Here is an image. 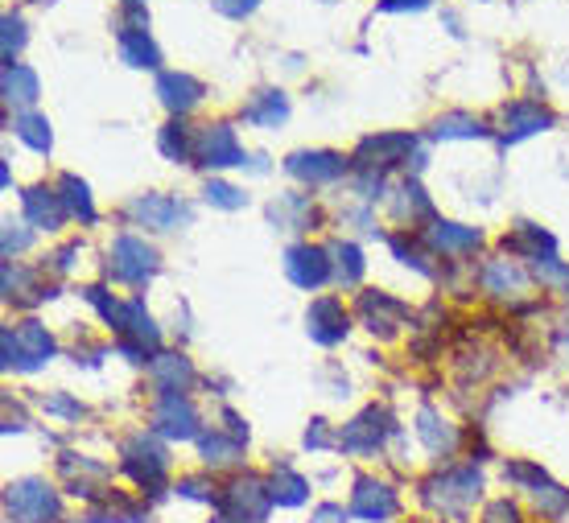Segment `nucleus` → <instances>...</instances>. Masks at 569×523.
<instances>
[{
	"label": "nucleus",
	"instance_id": "obj_1",
	"mask_svg": "<svg viewBox=\"0 0 569 523\" xmlns=\"http://www.w3.org/2000/svg\"><path fill=\"white\" fill-rule=\"evenodd\" d=\"M483 491V478L475 466H462V470H446L438 478H429L421 486V499L429 507H438L442 515H466V507H471Z\"/></svg>",
	"mask_w": 569,
	"mask_h": 523
},
{
	"label": "nucleus",
	"instance_id": "obj_2",
	"mask_svg": "<svg viewBox=\"0 0 569 523\" xmlns=\"http://www.w3.org/2000/svg\"><path fill=\"white\" fill-rule=\"evenodd\" d=\"M0 346H5V367H17V371H38L54 355V338L42 322H21L17 330H5Z\"/></svg>",
	"mask_w": 569,
	"mask_h": 523
},
{
	"label": "nucleus",
	"instance_id": "obj_3",
	"mask_svg": "<svg viewBox=\"0 0 569 523\" xmlns=\"http://www.w3.org/2000/svg\"><path fill=\"white\" fill-rule=\"evenodd\" d=\"M5 507L17 523H54L62 503H58V491H50V486L42 478H21V482H9L5 491Z\"/></svg>",
	"mask_w": 569,
	"mask_h": 523
},
{
	"label": "nucleus",
	"instance_id": "obj_4",
	"mask_svg": "<svg viewBox=\"0 0 569 523\" xmlns=\"http://www.w3.org/2000/svg\"><path fill=\"white\" fill-rule=\"evenodd\" d=\"M124 470L132 474L137 486H145V491H161L165 474H170V458H165V449L153 437L141 433V437L124 441Z\"/></svg>",
	"mask_w": 569,
	"mask_h": 523
},
{
	"label": "nucleus",
	"instance_id": "obj_5",
	"mask_svg": "<svg viewBox=\"0 0 569 523\" xmlns=\"http://www.w3.org/2000/svg\"><path fill=\"white\" fill-rule=\"evenodd\" d=\"M413 136L409 132H380V136H367V141H359V149H355V165L367 173V178H380L384 169H392V165H400V161H409V153H413Z\"/></svg>",
	"mask_w": 569,
	"mask_h": 523
},
{
	"label": "nucleus",
	"instance_id": "obj_6",
	"mask_svg": "<svg viewBox=\"0 0 569 523\" xmlns=\"http://www.w3.org/2000/svg\"><path fill=\"white\" fill-rule=\"evenodd\" d=\"M112 272L120 276V281H128V285H141V281H149V276L157 272V252L137 235H120L112 243Z\"/></svg>",
	"mask_w": 569,
	"mask_h": 523
},
{
	"label": "nucleus",
	"instance_id": "obj_7",
	"mask_svg": "<svg viewBox=\"0 0 569 523\" xmlns=\"http://www.w3.org/2000/svg\"><path fill=\"white\" fill-rule=\"evenodd\" d=\"M194 157L207 169H223V165H244V149L236 141V128L227 124H207L194 136Z\"/></svg>",
	"mask_w": 569,
	"mask_h": 523
},
{
	"label": "nucleus",
	"instance_id": "obj_8",
	"mask_svg": "<svg viewBox=\"0 0 569 523\" xmlns=\"http://www.w3.org/2000/svg\"><path fill=\"white\" fill-rule=\"evenodd\" d=\"M153 425L161 437L190 441V437H198V412L182 392H161V400L153 408Z\"/></svg>",
	"mask_w": 569,
	"mask_h": 523
},
{
	"label": "nucleus",
	"instance_id": "obj_9",
	"mask_svg": "<svg viewBox=\"0 0 569 523\" xmlns=\"http://www.w3.org/2000/svg\"><path fill=\"white\" fill-rule=\"evenodd\" d=\"M392 433V416L384 412V408H363L355 421L343 429V437H339V445L347 449V453H376L380 445H384V437Z\"/></svg>",
	"mask_w": 569,
	"mask_h": 523
},
{
	"label": "nucleus",
	"instance_id": "obj_10",
	"mask_svg": "<svg viewBox=\"0 0 569 523\" xmlns=\"http://www.w3.org/2000/svg\"><path fill=\"white\" fill-rule=\"evenodd\" d=\"M269 503H273V491H269V482H260V478H236L227 486V495H223V507L227 511H236L244 523H264V515H269Z\"/></svg>",
	"mask_w": 569,
	"mask_h": 523
},
{
	"label": "nucleus",
	"instance_id": "obj_11",
	"mask_svg": "<svg viewBox=\"0 0 569 523\" xmlns=\"http://www.w3.org/2000/svg\"><path fill=\"white\" fill-rule=\"evenodd\" d=\"M326 256H330L326 248H310V243H301V248H289V256H285L289 281H293L297 289H318V285H326L330 276H334V264H330Z\"/></svg>",
	"mask_w": 569,
	"mask_h": 523
},
{
	"label": "nucleus",
	"instance_id": "obj_12",
	"mask_svg": "<svg viewBox=\"0 0 569 523\" xmlns=\"http://www.w3.org/2000/svg\"><path fill=\"white\" fill-rule=\"evenodd\" d=\"M306 330H310L314 342L334 346V342H343V338H347L351 318H347V309L334 301V297H318V301L310 305V313H306Z\"/></svg>",
	"mask_w": 569,
	"mask_h": 523
},
{
	"label": "nucleus",
	"instance_id": "obj_13",
	"mask_svg": "<svg viewBox=\"0 0 569 523\" xmlns=\"http://www.w3.org/2000/svg\"><path fill=\"white\" fill-rule=\"evenodd\" d=\"M128 215L137 219V223H145V227H153V231H170V227H178L190 211H186L178 198H170V194H145V198H137V202H128Z\"/></svg>",
	"mask_w": 569,
	"mask_h": 523
},
{
	"label": "nucleus",
	"instance_id": "obj_14",
	"mask_svg": "<svg viewBox=\"0 0 569 523\" xmlns=\"http://www.w3.org/2000/svg\"><path fill=\"white\" fill-rule=\"evenodd\" d=\"M351 511L367 523H384L396 515V495H392V486L376 482V478H359L355 482V495H351Z\"/></svg>",
	"mask_w": 569,
	"mask_h": 523
},
{
	"label": "nucleus",
	"instance_id": "obj_15",
	"mask_svg": "<svg viewBox=\"0 0 569 523\" xmlns=\"http://www.w3.org/2000/svg\"><path fill=\"white\" fill-rule=\"evenodd\" d=\"M285 169L293 173V178H301V182H310V186H322V182H334V178H343V169H347V161L339 157V153H293L289 161H285Z\"/></svg>",
	"mask_w": 569,
	"mask_h": 523
},
{
	"label": "nucleus",
	"instance_id": "obj_16",
	"mask_svg": "<svg viewBox=\"0 0 569 523\" xmlns=\"http://www.w3.org/2000/svg\"><path fill=\"white\" fill-rule=\"evenodd\" d=\"M553 124V116L545 108H537V103H528V99H516L504 108V141H524V136H537Z\"/></svg>",
	"mask_w": 569,
	"mask_h": 523
},
{
	"label": "nucleus",
	"instance_id": "obj_17",
	"mask_svg": "<svg viewBox=\"0 0 569 523\" xmlns=\"http://www.w3.org/2000/svg\"><path fill=\"white\" fill-rule=\"evenodd\" d=\"M157 95H161V103H165V108H170L174 116H186L190 108H198V99H203V83L190 79V75L170 71V75L157 79Z\"/></svg>",
	"mask_w": 569,
	"mask_h": 523
},
{
	"label": "nucleus",
	"instance_id": "obj_18",
	"mask_svg": "<svg viewBox=\"0 0 569 523\" xmlns=\"http://www.w3.org/2000/svg\"><path fill=\"white\" fill-rule=\"evenodd\" d=\"M359 313L367 318V330L380 326V334H392L400 322L409 318V309L400 301H392V297H384V293H363L359 297Z\"/></svg>",
	"mask_w": 569,
	"mask_h": 523
},
{
	"label": "nucleus",
	"instance_id": "obj_19",
	"mask_svg": "<svg viewBox=\"0 0 569 523\" xmlns=\"http://www.w3.org/2000/svg\"><path fill=\"white\" fill-rule=\"evenodd\" d=\"M120 54H124L128 66H157V62H161L153 38L145 33V17H141V13H132V25L120 29Z\"/></svg>",
	"mask_w": 569,
	"mask_h": 523
},
{
	"label": "nucleus",
	"instance_id": "obj_20",
	"mask_svg": "<svg viewBox=\"0 0 569 523\" xmlns=\"http://www.w3.org/2000/svg\"><path fill=\"white\" fill-rule=\"evenodd\" d=\"M25 219L33 223V227H46V231H54V227H62V219H66V206H62V198L54 194V190H29L25 194Z\"/></svg>",
	"mask_w": 569,
	"mask_h": 523
},
{
	"label": "nucleus",
	"instance_id": "obj_21",
	"mask_svg": "<svg viewBox=\"0 0 569 523\" xmlns=\"http://www.w3.org/2000/svg\"><path fill=\"white\" fill-rule=\"evenodd\" d=\"M244 120L256 128H277L289 120V99L281 91H256V99L244 108Z\"/></svg>",
	"mask_w": 569,
	"mask_h": 523
},
{
	"label": "nucleus",
	"instance_id": "obj_22",
	"mask_svg": "<svg viewBox=\"0 0 569 523\" xmlns=\"http://www.w3.org/2000/svg\"><path fill=\"white\" fill-rule=\"evenodd\" d=\"M149 371H153V383L161 392H186L190 379H194V367L186 355H157Z\"/></svg>",
	"mask_w": 569,
	"mask_h": 523
},
{
	"label": "nucleus",
	"instance_id": "obj_23",
	"mask_svg": "<svg viewBox=\"0 0 569 523\" xmlns=\"http://www.w3.org/2000/svg\"><path fill=\"white\" fill-rule=\"evenodd\" d=\"M429 239V248H438V252H475L479 248V231L475 227H458V223H433L425 231Z\"/></svg>",
	"mask_w": 569,
	"mask_h": 523
},
{
	"label": "nucleus",
	"instance_id": "obj_24",
	"mask_svg": "<svg viewBox=\"0 0 569 523\" xmlns=\"http://www.w3.org/2000/svg\"><path fill=\"white\" fill-rule=\"evenodd\" d=\"M417 437L425 441V449H429V453H450V449L458 445L454 425H446L433 408H421V416H417Z\"/></svg>",
	"mask_w": 569,
	"mask_h": 523
},
{
	"label": "nucleus",
	"instance_id": "obj_25",
	"mask_svg": "<svg viewBox=\"0 0 569 523\" xmlns=\"http://www.w3.org/2000/svg\"><path fill=\"white\" fill-rule=\"evenodd\" d=\"M483 289L495 297H508V293H524V272L512 260H491L483 268Z\"/></svg>",
	"mask_w": 569,
	"mask_h": 523
},
{
	"label": "nucleus",
	"instance_id": "obj_26",
	"mask_svg": "<svg viewBox=\"0 0 569 523\" xmlns=\"http://www.w3.org/2000/svg\"><path fill=\"white\" fill-rule=\"evenodd\" d=\"M269 491H273V503H281V507H297V503H306L310 482L301 478V474H293L289 466H277V470H273V482H269Z\"/></svg>",
	"mask_w": 569,
	"mask_h": 523
},
{
	"label": "nucleus",
	"instance_id": "obj_27",
	"mask_svg": "<svg viewBox=\"0 0 569 523\" xmlns=\"http://www.w3.org/2000/svg\"><path fill=\"white\" fill-rule=\"evenodd\" d=\"M58 198H62V206H66V215H75V219H83V223L95 219L91 190H87V182L75 178V173H66V178L58 182Z\"/></svg>",
	"mask_w": 569,
	"mask_h": 523
},
{
	"label": "nucleus",
	"instance_id": "obj_28",
	"mask_svg": "<svg viewBox=\"0 0 569 523\" xmlns=\"http://www.w3.org/2000/svg\"><path fill=\"white\" fill-rule=\"evenodd\" d=\"M269 215H273V223H277V227H285V231H297V227H306V223L314 219L310 198H301V194H285V198H277V202L269 206Z\"/></svg>",
	"mask_w": 569,
	"mask_h": 523
},
{
	"label": "nucleus",
	"instance_id": "obj_29",
	"mask_svg": "<svg viewBox=\"0 0 569 523\" xmlns=\"http://www.w3.org/2000/svg\"><path fill=\"white\" fill-rule=\"evenodd\" d=\"M504 248H508V252H516V256L524 252L528 260H541V252H545V256L553 252V235H545L541 227H532V223H520V227H516V235H512V239H504Z\"/></svg>",
	"mask_w": 569,
	"mask_h": 523
},
{
	"label": "nucleus",
	"instance_id": "obj_30",
	"mask_svg": "<svg viewBox=\"0 0 569 523\" xmlns=\"http://www.w3.org/2000/svg\"><path fill=\"white\" fill-rule=\"evenodd\" d=\"M5 99L9 103H33L38 99V75L29 71V66H21V62H9L5 66Z\"/></svg>",
	"mask_w": 569,
	"mask_h": 523
},
{
	"label": "nucleus",
	"instance_id": "obj_31",
	"mask_svg": "<svg viewBox=\"0 0 569 523\" xmlns=\"http://www.w3.org/2000/svg\"><path fill=\"white\" fill-rule=\"evenodd\" d=\"M433 136L438 141H475V136H487V128L475 120V116H462V112H450L433 124Z\"/></svg>",
	"mask_w": 569,
	"mask_h": 523
},
{
	"label": "nucleus",
	"instance_id": "obj_32",
	"mask_svg": "<svg viewBox=\"0 0 569 523\" xmlns=\"http://www.w3.org/2000/svg\"><path fill=\"white\" fill-rule=\"evenodd\" d=\"M330 256H334V281L347 285V289L359 285V276H363V252L355 248V243H334Z\"/></svg>",
	"mask_w": 569,
	"mask_h": 523
},
{
	"label": "nucleus",
	"instance_id": "obj_33",
	"mask_svg": "<svg viewBox=\"0 0 569 523\" xmlns=\"http://www.w3.org/2000/svg\"><path fill=\"white\" fill-rule=\"evenodd\" d=\"M17 136L29 145V149H38V153H50V145H54V136H50V124H46V116H38V112H21L17 116Z\"/></svg>",
	"mask_w": 569,
	"mask_h": 523
},
{
	"label": "nucleus",
	"instance_id": "obj_34",
	"mask_svg": "<svg viewBox=\"0 0 569 523\" xmlns=\"http://www.w3.org/2000/svg\"><path fill=\"white\" fill-rule=\"evenodd\" d=\"M396 194H400V198L392 202V206H396V219H409V223H413V219H425V215H433V202L425 198V190H421L417 182L400 186Z\"/></svg>",
	"mask_w": 569,
	"mask_h": 523
},
{
	"label": "nucleus",
	"instance_id": "obj_35",
	"mask_svg": "<svg viewBox=\"0 0 569 523\" xmlns=\"http://www.w3.org/2000/svg\"><path fill=\"white\" fill-rule=\"evenodd\" d=\"M198 449H203V462H207V466H231V462H240V441H236V437L211 433V437L198 441Z\"/></svg>",
	"mask_w": 569,
	"mask_h": 523
},
{
	"label": "nucleus",
	"instance_id": "obj_36",
	"mask_svg": "<svg viewBox=\"0 0 569 523\" xmlns=\"http://www.w3.org/2000/svg\"><path fill=\"white\" fill-rule=\"evenodd\" d=\"M161 153L170 157V161H186L190 153H194V136H190V128L186 124H165L161 128Z\"/></svg>",
	"mask_w": 569,
	"mask_h": 523
},
{
	"label": "nucleus",
	"instance_id": "obj_37",
	"mask_svg": "<svg viewBox=\"0 0 569 523\" xmlns=\"http://www.w3.org/2000/svg\"><path fill=\"white\" fill-rule=\"evenodd\" d=\"M203 194H207V202H211V206H223V211H240V206L248 202V194H244V190L227 186V182H215V178L207 182V190H203Z\"/></svg>",
	"mask_w": 569,
	"mask_h": 523
},
{
	"label": "nucleus",
	"instance_id": "obj_38",
	"mask_svg": "<svg viewBox=\"0 0 569 523\" xmlns=\"http://www.w3.org/2000/svg\"><path fill=\"white\" fill-rule=\"evenodd\" d=\"M532 499H537V507H541L545 515H561V511L569 507V491H561V486H553L549 478H545L541 486H532Z\"/></svg>",
	"mask_w": 569,
	"mask_h": 523
},
{
	"label": "nucleus",
	"instance_id": "obj_39",
	"mask_svg": "<svg viewBox=\"0 0 569 523\" xmlns=\"http://www.w3.org/2000/svg\"><path fill=\"white\" fill-rule=\"evenodd\" d=\"M25 46V25H21V17H5V46H0V50H5V66L17 58V50Z\"/></svg>",
	"mask_w": 569,
	"mask_h": 523
},
{
	"label": "nucleus",
	"instance_id": "obj_40",
	"mask_svg": "<svg viewBox=\"0 0 569 523\" xmlns=\"http://www.w3.org/2000/svg\"><path fill=\"white\" fill-rule=\"evenodd\" d=\"M29 239H33V235L25 231V223H13V219H9V223H5V243H0V248H5V260H13L17 252H25Z\"/></svg>",
	"mask_w": 569,
	"mask_h": 523
},
{
	"label": "nucleus",
	"instance_id": "obj_41",
	"mask_svg": "<svg viewBox=\"0 0 569 523\" xmlns=\"http://www.w3.org/2000/svg\"><path fill=\"white\" fill-rule=\"evenodd\" d=\"M532 264H537V276H541L545 285H569V268L557 264L553 256H541V260H532Z\"/></svg>",
	"mask_w": 569,
	"mask_h": 523
},
{
	"label": "nucleus",
	"instance_id": "obj_42",
	"mask_svg": "<svg viewBox=\"0 0 569 523\" xmlns=\"http://www.w3.org/2000/svg\"><path fill=\"white\" fill-rule=\"evenodd\" d=\"M178 495H186V499H203V503H215L219 495H215V486H207L203 478H182L178 482Z\"/></svg>",
	"mask_w": 569,
	"mask_h": 523
},
{
	"label": "nucleus",
	"instance_id": "obj_43",
	"mask_svg": "<svg viewBox=\"0 0 569 523\" xmlns=\"http://www.w3.org/2000/svg\"><path fill=\"white\" fill-rule=\"evenodd\" d=\"M256 5H260V0H215V9L223 17H236V21H244L248 13H256Z\"/></svg>",
	"mask_w": 569,
	"mask_h": 523
},
{
	"label": "nucleus",
	"instance_id": "obj_44",
	"mask_svg": "<svg viewBox=\"0 0 569 523\" xmlns=\"http://www.w3.org/2000/svg\"><path fill=\"white\" fill-rule=\"evenodd\" d=\"M483 523H520V511H516L508 499H499V503H491V507H487Z\"/></svg>",
	"mask_w": 569,
	"mask_h": 523
},
{
	"label": "nucleus",
	"instance_id": "obj_45",
	"mask_svg": "<svg viewBox=\"0 0 569 523\" xmlns=\"http://www.w3.org/2000/svg\"><path fill=\"white\" fill-rule=\"evenodd\" d=\"M310 523H347V515H343V507H334V503H322V507L310 515Z\"/></svg>",
	"mask_w": 569,
	"mask_h": 523
},
{
	"label": "nucleus",
	"instance_id": "obj_46",
	"mask_svg": "<svg viewBox=\"0 0 569 523\" xmlns=\"http://www.w3.org/2000/svg\"><path fill=\"white\" fill-rule=\"evenodd\" d=\"M46 408H50V412H62V416H83V408H79V404H71V400H62V396L46 400Z\"/></svg>",
	"mask_w": 569,
	"mask_h": 523
},
{
	"label": "nucleus",
	"instance_id": "obj_47",
	"mask_svg": "<svg viewBox=\"0 0 569 523\" xmlns=\"http://www.w3.org/2000/svg\"><path fill=\"white\" fill-rule=\"evenodd\" d=\"M326 441H330V433H326V421H314V429L306 433V445H310V449H322Z\"/></svg>",
	"mask_w": 569,
	"mask_h": 523
},
{
	"label": "nucleus",
	"instance_id": "obj_48",
	"mask_svg": "<svg viewBox=\"0 0 569 523\" xmlns=\"http://www.w3.org/2000/svg\"><path fill=\"white\" fill-rule=\"evenodd\" d=\"M429 0H380V9L384 13H396V9H425Z\"/></svg>",
	"mask_w": 569,
	"mask_h": 523
},
{
	"label": "nucleus",
	"instance_id": "obj_49",
	"mask_svg": "<svg viewBox=\"0 0 569 523\" xmlns=\"http://www.w3.org/2000/svg\"><path fill=\"white\" fill-rule=\"evenodd\" d=\"M79 252V243H71V248H62V252H54V272H66L71 268V256Z\"/></svg>",
	"mask_w": 569,
	"mask_h": 523
},
{
	"label": "nucleus",
	"instance_id": "obj_50",
	"mask_svg": "<svg viewBox=\"0 0 569 523\" xmlns=\"http://www.w3.org/2000/svg\"><path fill=\"white\" fill-rule=\"evenodd\" d=\"M561 346H565V351H569V334H565V338H561Z\"/></svg>",
	"mask_w": 569,
	"mask_h": 523
},
{
	"label": "nucleus",
	"instance_id": "obj_51",
	"mask_svg": "<svg viewBox=\"0 0 569 523\" xmlns=\"http://www.w3.org/2000/svg\"><path fill=\"white\" fill-rule=\"evenodd\" d=\"M124 5H141V0H124Z\"/></svg>",
	"mask_w": 569,
	"mask_h": 523
}]
</instances>
